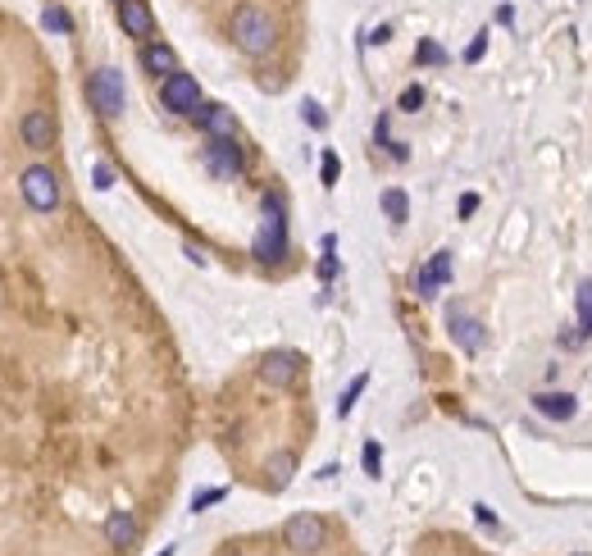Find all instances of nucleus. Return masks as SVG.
<instances>
[{"mask_svg":"<svg viewBox=\"0 0 592 556\" xmlns=\"http://www.w3.org/2000/svg\"><path fill=\"white\" fill-rule=\"evenodd\" d=\"M273 42H278V24H273L260 5H242V10L232 15V46H237L242 55L260 60V55L273 51Z\"/></svg>","mask_w":592,"mask_h":556,"instance_id":"f257e3e1","label":"nucleus"},{"mask_svg":"<svg viewBox=\"0 0 592 556\" xmlns=\"http://www.w3.org/2000/svg\"><path fill=\"white\" fill-rule=\"evenodd\" d=\"M264 219H260V233H255V260L260 264H278L287 255V214H282V196L278 192H264Z\"/></svg>","mask_w":592,"mask_h":556,"instance_id":"f03ea898","label":"nucleus"},{"mask_svg":"<svg viewBox=\"0 0 592 556\" xmlns=\"http://www.w3.org/2000/svg\"><path fill=\"white\" fill-rule=\"evenodd\" d=\"M19 187H24V201L37 210V214H51V210H60V178H55V169L51 164H28L24 174H19Z\"/></svg>","mask_w":592,"mask_h":556,"instance_id":"7ed1b4c3","label":"nucleus"},{"mask_svg":"<svg viewBox=\"0 0 592 556\" xmlns=\"http://www.w3.org/2000/svg\"><path fill=\"white\" fill-rule=\"evenodd\" d=\"M87 101H92V110L101 114V119H119L123 114V74L119 69H96L92 78H87Z\"/></svg>","mask_w":592,"mask_h":556,"instance_id":"20e7f679","label":"nucleus"},{"mask_svg":"<svg viewBox=\"0 0 592 556\" xmlns=\"http://www.w3.org/2000/svg\"><path fill=\"white\" fill-rule=\"evenodd\" d=\"M160 105L169 110V114H183V119H192L205 101H201V87H196V78L192 74H169V78H160Z\"/></svg>","mask_w":592,"mask_h":556,"instance_id":"39448f33","label":"nucleus"},{"mask_svg":"<svg viewBox=\"0 0 592 556\" xmlns=\"http://www.w3.org/2000/svg\"><path fill=\"white\" fill-rule=\"evenodd\" d=\"M324 538H329V529H324V520H320L315 511H301V515H291V520L282 524V542H287L296 556L320 551V547H324Z\"/></svg>","mask_w":592,"mask_h":556,"instance_id":"423d86ee","label":"nucleus"},{"mask_svg":"<svg viewBox=\"0 0 592 556\" xmlns=\"http://www.w3.org/2000/svg\"><path fill=\"white\" fill-rule=\"evenodd\" d=\"M205 169L214 174V178H237L242 169H246V155H242V146H237V137H205Z\"/></svg>","mask_w":592,"mask_h":556,"instance_id":"0eeeda50","label":"nucleus"},{"mask_svg":"<svg viewBox=\"0 0 592 556\" xmlns=\"http://www.w3.org/2000/svg\"><path fill=\"white\" fill-rule=\"evenodd\" d=\"M447 329H451V338H456V347H460L465 356H479V352H483V343H488L483 324H479L474 315H465L460 306H451V311H447Z\"/></svg>","mask_w":592,"mask_h":556,"instance_id":"6e6552de","label":"nucleus"},{"mask_svg":"<svg viewBox=\"0 0 592 556\" xmlns=\"http://www.w3.org/2000/svg\"><path fill=\"white\" fill-rule=\"evenodd\" d=\"M447 283H451V251H433V260L415 273V293H419L424 302H433Z\"/></svg>","mask_w":592,"mask_h":556,"instance_id":"1a4fd4ad","label":"nucleus"},{"mask_svg":"<svg viewBox=\"0 0 592 556\" xmlns=\"http://www.w3.org/2000/svg\"><path fill=\"white\" fill-rule=\"evenodd\" d=\"M296 374H301V356L296 352H269L260 361V379L269 388H287V383H296Z\"/></svg>","mask_w":592,"mask_h":556,"instance_id":"9d476101","label":"nucleus"},{"mask_svg":"<svg viewBox=\"0 0 592 556\" xmlns=\"http://www.w3.org/2000/svg\"><path fill=\"white\" fill-rule=\"evenodd\" d=\"M192 124L205 133V137H237V114L228 105H201L192 114Z\"/></svg>","mask_w":592,"mask_h":556,"instance_id":"9b49d317","label":"nucleus"},{"mask_svg":"<svg viewBox=\"0 0 592 556\" xmlns=\"http://www.w3.org/2000/svg\"><path fill=\"white\" fill-rule=\"evenodd\" d=\"M19 133H24V146L46 151V146L55 142V114H51V110H28L24 124H19Z\"/></svg>","mask_w":592,"mask_h":556,"instance_id":"f8f14e48","label":"nucleus"},{"mask_svg":"<svg viewBox=\"0 0 592 556\" xmlns=\"http://www.w3.org/2000/svg\"><path fill=\"white\" fill-rule=\"evenodd\" d=\"M119 24L128 37H142V42L155 33V15L146 10V0H119Z\"/></svg>","mask_w":592,"mask_h":556,"instance_id":"ddd939ff","label":"nucleus"},{"mask_svg":"<svg viewBox=\"0 0 592 556\" xmlns=\"http://www.w3.org/2000/svg\"><path fill=\"white\" fill-rule=\"evenodd\" d=\"M142 69L155 74V78L178 74V55H173V46H164V42H146V46H142Z\"/></svg>","mask_w":592,"mask_h":556,"instance_id":"4468645a","label":"nucleus"},{"mask_svg":"<svg viewBox=\"0 0 592 556\" xmlns=\"http://www.w3.org/2000/svg\"><path fill=\"white\" fill-rule=\"evenodd\" d=\"M533 411L547 415V420H574V415H578V402H574V392H538V397H533Z\"/></svg>","mask_w":592,"mask_h":556,"instance_id":"2eb2a0df","label":"nucleus"},{"mask_svg":"<svg viewBox=\"0 0 592 556\" xmlns=\"http://www.w3.org/2000/svg\"><path fill=\"white\" fill-rule=\"evenodd\" d=\"M105 538H110V547H133V542H137V520H133V511H110Z\"/></svg>","mask_w":592,"mask_h":556,"instance_id":"dca6fc26","label":"nucleus"},{"mask_svg":"<svg viewBox=\"0 0 592 556\" xmlns=\"http://www.w3.org/2000/svg\"><path fill=\"white\" fill-rule=\"evenodd\" d=\"M379 205H383V214H388L397 228L410 219V201H406V192H401V187H388V192L379 196Z\"/></svg>","mask_w":592,"mask_h":556,"instance_id":"f3484780","label":"nucleus"},{"mask_svg":"<svg viewBox=\"0 0 592 556\" xmlns=\"http://www.w3.org/2000/svg\"><path fill=\"white\" fill-rule=\"evenodd\" d=\"M291 474H296V456H291V452H278V456H269V483H273L278 492L291 483Z\"/></svg>","mask_w":592,"mask_h":556,"instance_id":"a211bd4d","label":"nucleus"},{"mask_svg":"<svg viewBox=\"0 0 592 556\" xmlns=\"http://www.w3.org/2000/svg\"><path fill=\"white\" fill-rule=\"evenodd\" d=\"M574 311H578V333L592 338V283H587V278H583L578 293H574Z\"/></svg>","mask_w":592,"mask_h":556,"instance_id":"6ab92c4d","label":"nucleus"},{"mask_svg":"<svg viewBox=\"0 0 592 556\" xmlns=\"http://www.w3.org/2000/svg\"><path fill=\"white\" fill-rule=\"evenodd\" d=\"M42 28L55 33V37H69V33H74V19H69L60 5H46V10H42Z\"/></svg>","mask_w":592,"mask_h":556,"instance_id":"aec40b11","label":"nucleus"},{"mask_svg":"<svg viewBox=\"0 0 592 556\" xmlns=\"http://www.w3.org/2000/svg\"><path fill=\"white\" fill-rule=\"evenodd\" d=\"M365 388H370V374H356V379L347 383V392L338 397V415H342V420L356 411V402H360V392H365Z\"/></svg>","mask_w":592,"mask_h":556,"instance_id":"412c9836","label":"nucleus"},{"mask_svg":"<svg viewBox=\"0 0 592 556\" xmlns=\"http://www.w3.org/2000/svg\"><path fill=\"white\" fill-rule=\"evenodd\" d=\"M415 60H419V65H429V69H438V65H447V51H442L433 37H424V42L415 46Z\"/></svg>","mask_w":592,"mask_h":556,"instance_id":"4be33fe9","label":"nucleus"},{"mask_svg":"<svg viewBox=\"0 0 592 556\" xmlns=\"http://www.w3.org/2000/svg\"><path fill=\"white\" fill-rule=\"evenodd\" d=\"M488 37H492L488 28H483V33H474V42L465 46V65H479V60L488 55Z\"/></svg>","mask_w":592,"mask_h":556,"instance_id":"5701e85b","label":"nucleus"},{"mask_svg":"<svg viewBox=\"0 0 592 556\" xmlns=\"http://www.w3.org/2000/svg\"><path fill=\"white\" fill-rule=\"evenodd\" d=\"M419 105H424V87H419V83H410V87L401 92V101H397V110H406V114H415Z\"/></svg>","mask_w":592,"mask_h":556,"instance_id":"b1692460","label":"nucleus"},{"mask_svg":"<svg viewBox=\"0 0 592 556\" xmlns=\"http://www.w3.org/2000/svg\"><path fill=\"white\" fill-rule=\"evenodd\" d=\"M301 119H306L311 128H329V114H324L320 101H301Z\"/></svg>","mask_w":592,"mask_h":556,"instance_id":"393cba45","label":"nucleus"},{"mask_svg":"<svg viewBox=\"0 0 592 556\" xmlns=\"http://www.w3.org/2000/svg\"><path fill=\"white\" fill-rule=\"evenodd\" d=\"M365 474H370V479L383 474V447H379V442H365Z\"/></svg>","mask_w":592,"mask_h":556,"instance_id":"a878e982","label":"nucleus"},{"mask_svg":"<svg viewBox=\"0 0 592 556\" xmlns=\"http://www.w3.org/2000/svg\"><path fill=\"white\" fill-rule=\"evenodd\" d=\"M228 497V488H205V492H196L192 497V511H205V506H219Z\"/></svg>","mask_w":592,"mask_h":556,"instance_id":"bb28decb","label":"nucleus"},{"mask_svg":"<svg viewBox=\"0 0 592 556\" xmlns=\"http://www.w3.org/2000/svg\"><path fill=\"white\" fill-rule=\"evenodd\" d=\"M338 174H342V164H338V155L329 151V155H324V164H320V178H324V187H338Z\"/></svg>","mask_w":592,"mask_h":556,"instance_id":"cd10ccee","label":"nucleus"},{"mask_svg":"<svg viewBox=\"0 0 592 556\" xmlns=\"http://www.w3.org/2000/svg\"><path fill=\"white\" fill-rule=\"evenodd\" d=\"M92 187H96V192H110V187H114V169H110L105 160L92 169Z\"/></svg>","mask_w":592,"mask_h":556,"instance_id":"c85d7f7f","label":"nucleus"},{"mask_svg":"<svg viewBox=\"0 0 592 556\" xmlns=\"http://www.w3.org/2000/svg\"><path fill=\"white\" fill-rule=\"evenodd\" d=\"M474 520L483 524V529H501V520L492 515V506H483V501H474Z\"/></svg>","mask_w":592,"mask_h":556,"instance_id":"c756f323","label":"nucleus"},{"mask_svg":"<svg viewBox=\"0 0 592 556\" xmlns=\"http://www.w3.org/2000/svg\"><path fill=\"white\" fill-rule=\"evenodd\" d=\"M374 142H379V146H388V142H392V124H388V114H379V119H374Z\"/></svg>","mask_w":592,"mask_h":556,"instance_id":"7c9ffc66","label":"nucleus"},{"mask_svg":"<svg viewBox=\"0 0 592 556\" xmlns=\"http://www.w3.org/2000/svg\"><path fill=\"white\" fill-rule=\"evenodd\" d=\"M365 42H370V46H383V42H392V24H379V28H374Z\"/></svg>","mask_w":592,"mask_h":556,"instance_id":"2f4dec72","label":"nucleus"},{"mask_svg":"<svg viewBox=\"0 0 592 556\" xmlns=\"http://www.w3.org/2000/svg\"><path fill=\"white\" fill-rule=\"evenodd\" d=\"M474 210H479V196H474V192H465V196H460V205H456V214H460V219H469Z\"/></svg>","mask_w":592,"mask_h":556,"instance_id":"473e14b6","label":"nucleus"},{"mask_svg":"<svg viewBox=\"0 0 592 556\" xmlns=\"http://www.w3.org/2000/svg\"><path fill=\"white\" fill-rule=\"evenodd\" d=\"M388 151H392V160H410V151H406V142H388Z\"/></svg>","mask_w":592,"mask_h":556,"instance_id":"72a5a7b5","label":"nucleus"},{"mask_svg":"<svg viewBox=\"0 0 592 556\" xmlns=\"http://www.w3.org/2000/svg\"><path fill=\"white\" fill-rule=\"evenodd\" d=\"M578 343H583V333H569V329L560 333V347H578Z\"/></svg>","mask_w":592,"mask_h":556,"instance_id":"f704fd0d","label":"nucleus"},{"mask_svg":"<svg viewBox=\"0 0 592 556\" xmlns=\"http://www.w3.org/2000/svg\"><path fill=\"white\" fill-rule=\"evenodd\" d=\"M160 556H173V547H164V551H160Z\"/></svg>","mask_w":592,"mask_h":556,"instance_id":"c9c22d12","label":"nucleus"}]
</instances>
